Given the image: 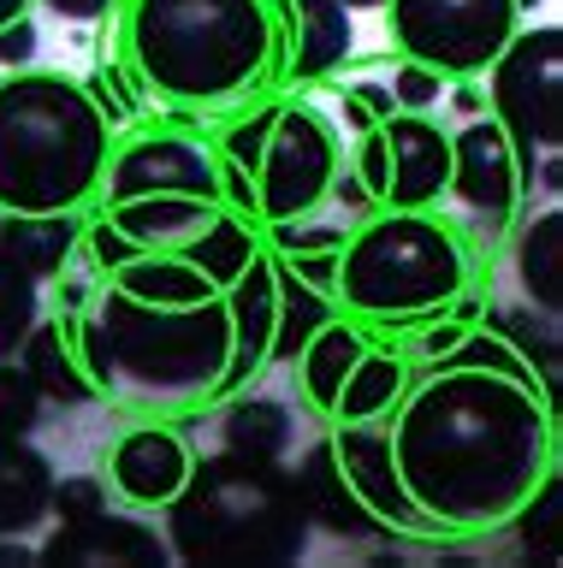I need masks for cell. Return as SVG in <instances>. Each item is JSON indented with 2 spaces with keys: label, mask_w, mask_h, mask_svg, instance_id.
Segmentation results:
<instances>
[{
  "label": "cell",
  "mask_w": 563,
  "mask_h": 568,
  "mask_svg": "<svg viewBox=\"0 0 563 568\" xmlns=\"http://www.w3.org/2000/svg\"><path fill=\"white\" fill-rule=\"evenodd\" d=\"M172 550L167 539H154L143 521L125 515H83V521H60V532L42 545V562H66V568H143V562H167Z\"/></svg>",
  "instance_id": "15"
},
{
  "label": "cell",
  "mask_w": 563,
  "mask_h": 568,
  "mask_svg": "<svg viewBox=\"0 0 563 568\" xmlns=\"http://www.w3.org/2000/svg\"><path fill=\"white\" fill-rule=\"evenodd\" d=\"M516 278L540 314H563V220L540 213L516 243Z\"/></svg>",
  "instance_id": "24"
},
{
  "label": "cell",
  "mask_w": 563,
  "mask_h": 568,
  "mask_svg": "<svg viewBox=\"0 0 563 568\" xmlns=\"http://www.w3.org/2000/svg\"><path fill=\"white\" fill-rule=\"evenodd\" d=\"M339 178V136L314 106H273L268 119V142L250 172L255 184V213L268 225L303 220Z\"/></svg>",
  "instance_id": "9"
},
{
  "label": "cell",
  "mask_w": 563,
  "mask_h": 568,
  "mask_svg": "<svg viewBox=\"0 0 563 568\" xmlns=\"http://www.w3.org/2000/svg\"><path fill=\"white\" fill-rule=\"evenodd\" d=\"M356 178H362V190L374 195H385V136H380V124L374 131H362V154H356Z\"/></svg>",
  "instance_id": "36"
},
{
  "label": "cell",
  "mask_w": 563,
  "mask_h": 568,
  "mask_svg": "<svg viewBox=\"0 0 563 568\" xmlns=\"http://www.w3.org/2000/svg\"><path fill=\"white\" fill-rule=\"evenodd\" d=\"M291 444V415L268 397H250V403H232L225 415V450H243V456H285Z\"/></svg>",
  "instance_id": "27"
},
{
  "label": "cell",
  "mask_w": 563,
  "mask_h": 568,
  "mask_svg": "<svg viewBox=\"0 0 563 568\" xmlns=\"http://www.w3.org/2000/svg\"><path fill=\"white\" fill-rule=\"evenodd\" d=\"M296 486H303L309 521H321L326 532H344V539H362V532H374L368 509L356 504V491H350V479L339 474V462H332V444H326V438L303 456V468H296Z\"/></svg>",
  "instance_id": "21"
},
{
  "label": "cell",
  "mask_w": 563,
  "mask_h": 568,
  "mask_svg": "<svg viewBox=\"0 0 563 568\" xmlns=\"http://www.w3.org/2000/svg\"><path fill=\"white\" fill-rule=\"evenodd\" d=\"M30 0H0V24H12V18H24Z\"/></svg>",
  "instance_id": "42"
},
{
  "label": "cell",
  "mask_w": 563,
  "mask_h": 568,
  "mask_svg": "<svg viewBox=\"0 0 563 568\" xmlns=\"http://www.w3.org/2000/svg\"><path fill=\"white\" fill-rule=\"evenodd\" d=\"M48 491H54V468L48 456H37L24 438H0V539L42 527Z\"/></svg>",
  "instance_id": "17"
},
{
  "label": "cell",
  "mask_w": 563,
  "mask_h": 568,
  "mask_svg": "<svg viewBox=\"0 0 563 568\" xmlns=\"http://www.w3.org/2000/svg\"><path fill=\"white\" fill-rule=\"evenodd\" d=\"M392 462L433 532H492L557 468L552 397L510 373L439 362L398 408Z\"/></svg>",
  "instance_id": "1"
},
{
  "label": "cell",
  "mask_w": 563,
  "mask_h": 568,
  "mask_svg": "<svg viewBox=\"0 0 563 568\" xmlns=\"http://www.w3.org/2000/svg\"><path fill=\"white\" fill-rule=\"evenodd\" d=\"M291 261H296V266H291L296 278L332 296V278H339V255H332V248H321V255H291Z\"/></svg>",
  "instance_id": "39"
},
{
  "label": "cell",
  "mask_w": 563,
  "mask_h": 568,
  "mask_svg": "<svg viewBox=\"0 0 563 568\" xmlns=\"http://www.w3.org/2000/svg\"><path fill=\"white\" fill-rule=\"evenodd\" d=\"M78 349L95 390H131L143 403L208 397L232 362L225 291L179 248H143L113 266L90 320H78Z\"/></svg>",
  "instance_id": "2"
},
{
  "label": "cell",
  "mask_w": 563,
  "mask_h": 568,
  "mask_svg": "<svg viewBox=\"0 0 563 568\" xmlns=\"http://www.w3.org/2000/svg\"><path fill=\"white\" fill-rule=\"evenodd\" d=\"M101 509H108V491H101L95 474L54 479V491H48V515H60V521H83V515H101Z\"/></svg>",
  "instance_id": "32"
},
{
  "label": "cell",
  "mask_w": 563,
  "mask_h": 568,
  "mask_svg": "<svg viewBox=\"0 0 563 568\" xmlns=\"http://www.w3.org/2000/svg\"><path fill=\"white\" fill-rule=\"evenodd\" d=\"M273 308H279V278L273 261H250L243 273L225 284V314H232V362H225L220 390L243 385L250 373L268 367V337H273Z\"/></svg>",
  "instance_id": "16"
},
{
  "label": "cell",
  "mask_w": 563,
  "mask_h": 568,
  "mask_svg": "<svg viewBox=\"0 0 563 568\" xmlns=\"http://www.w3.org/2000/svg\"><path fill=\"white\" fill-rule=\"evenodd\" d=\"M439 95H445V78H439L433 65L403 60V65L392 71V101H398V106H410V113H421V106H433Z\"/></svg>",
  "instance_id": "33"
},
{
  "label": "cell",
  "mask_w": 563,
  "mask_h": 568,
  "mask_svg": "<svg viewBox=\"0 0 563 568\" xmlns=\"http://www.w3.org/2000/svg\"><path fill=\"white\" fill-rule=\"evenodd\" d=\"M456 337H463V326H439V332L428 337V355H445V349L456 344Z\"/></svg>",
  "instance_id": "41"
},
{
  "label": "cell",
  "mask_w": 563,
  "mask_h": 568,
  "mask_svg": "<svg viewBox=\"0 0 563 568\" xmlns=\"http://www.w3.org/2000/svg\"><path fill=\"white\" fill-rule=\"evenodd\" d=\"M291 12V65L296 78H326V71L344 65L350 53V7L339 0H285Z\"/></svg>",
  "instance_id": "19"
},
{
  "label": "cell",
  "mask_w": 563,
  "mask_h": 568,
  "mask_svg": "<svg viewBox=\"0 0 563 568\" xmlns=\"http://www.w3.org/2000/svg\"><path fill=\"white\" fill-rule=\"evenodd\" d=\"M78 248L72 213H0V255L30 278H54Z\"/></svg>",
  "instance_id": "18"
},
{
  "label": "cell",
  "mask_w": 563,
  "mask_h": 568,
  "mask_svg": "<svg viewBox=\"0 0 563 568\" xmlns=\"http://www.w3.org/2000/svg\"><path fill=\"white\" fill-rule=\"evenodd\" d=\"M0 562H30V550L24 545H0Z\"/></svg>",
  "instance_id": "43"
},
{
  "label": "cell",
  "mask_w": 563,
  "mask_h": 568,
  "mask_svg": "<svg viewBox=\"0 0 563 568\" xmlns=\"http://www.w3.org/2000/svg\"><path fill=\"white\" fill-rule=\"evenodd\" d=\"M101 190H108V207L161 202V195H179V202H220V166H214V154L190 136H137L119 154H108Z\"/></svg>",
  "instance_id": "10"
},
{
  "label": "cell",
  "mask_w": 563,
  "mask_h": 568,
  "mask_svg": "<svg viewBox=\"0 0 563 568\" xmlns=\"http://www.w3.org/2000/svg\"><path fill=\"white\" fill-rule=\"evenodd\" d=\"M167 550L208 568H279L309 545V509L279 456H208L167 504Z\"/></svg>",
  "instance_id": "4"
},
{
  "label": "cell",
  "mask_w": 563,
  "mask_h": 568,
  "mask_svg": "<svg viewBox=\"0 0 563 568\" xmlns=\"http://www.w3.org/2000/svg\"><path fill=\"white\" fill-rule=\"evenodd\" d=\"M273 278H279V308H273L268 362H285V367H291L296 355H303L309 337L332 320V296H326V291H314V284H303L285 261H273Z\"/></svg>",
  "instance_id": "22"
},
{
  "label": "cell",
  "mask_w": 563,
  "mask_h": 568,
  "mask_svg": "<svg viewBox=\"0 0 563 568\" xmlns=\"http://www.w3.org/2000/svg\"><path fill=\"white\" fill-rule=\"evenodd\" d=\"M108 172V113L60 71L0 83V213H78Z\"/></svg>",
  "instance_id": "5"
},
{
  "label": "cell",
  "mask_w": 563,
  "mask_h": 568,
  "mask_svg": "<svg viewBox=\"0 0 563 568\" xmlns=\"http://www.w3.org/2000/svg\"><path fill=\"white\" fill-rule=\"evenodd\" d=\"M190 468H197L190 444L179 433H167V426H137V433H125L113 444V462H108L119 497L137 509H167L184 491Z\"/></svg>",
  "instance_id": "14"
},
{
  "label": "cell",
  "mask_w": 563,
  "mask_h": 568,
  "mask_svg": "<svg viewBox=\"0 0 563 568\" xmlns=\"http://www.w3.org/2000/svg\"><path fill=\"white\" fill-rule=\"evenodd\" d=\"M37 320H42V284L0 255V362L19 355V344L30 337Z\"/></svg>",
  "instance_id": "29"
},
{
  "label": "cell",
  "mask_w": 563,
  "mask_h": 568,
  "mask_svg": "<svg viewBox=\"0 0 563 568\" xmlns=\"http://www.w3.org/2000/svg\"><path fill=\"white\" fill-rule=\"evenodd\" d=\"M54 18H66V24H95V18H108L119 0H42Z\"/></svg>",
  "instance_id": "40"
},
{
  "label": "cell",
  "mask_w": 563,
  "mask_h": 568,
  "mask_svg": "<svg viewBox=\"0 0 563 568\" xmlns=\"http://www.w3.org/2000/svg\"><path fill=\"white\" fill-rule=\"evenodd\" d=\"M385 136V207H433L451 184V136L421 113L380 119Z\"/></svg>",
  "instance_id": "13"
},
{
  "label": "cell",
  "mask_w": 563,
  "mask_h": 568,
  "mask_svg": "<svg viewBox=\"0 0 563 568\" xmlns=\"http://www.w3.org/2000/svg\"><path fill=\"white\" fill-rule=\"evenodd\" d=\"M362 349H368L362 332L344 326V320H326V326L303 344V355H296V373H303V390H309V403L321 408V415H332V403H339L350 367L362 362Z\"/></svg>",
  "instance_id": "23"
},
{
  "label": "cell",
  "mask_w": 563,
  "mask_h": 568,
  "mask_svg": "<svg viewBox=\"0 0 563 568\" xmlns=\"http://www.w3.org/2000/svg\"><path fill=\"white\" fill-rule=\"evenodd\" d=\"M19 367L37 379L42 397H54V403H90L95 397V379H90V367L78 362V349H72V332L60 326H30V337L19 344Z\"/></svg>",
  "instance_id": "20"
},
{
  "label": "cell",
  "mask_w": 563,
  "mask_h": 568,
  "mask_svg": "<svg viewBox=\"0 0 563 568\" xmlns=\"http://www.w3.org/2000/svg\"><path fill=\"white\" fill-rule=\"evenodd\" d=\"M125 60L161 101H238L261 89L279 60V7L273 0H131Z\"/></svg>",
  "instance_id": "3"
},
{
  "label": "cell",
  "mask_w": 563,
  "mask_h": 568,
  "mask_svg": "<svg viewBox=\"0 0 563 568\" xmlns=\"http://www.w3.org/2000/svg\"><path fill=\"white\" fill-rule=\"evenodd\" d=\"M279 248H285V255H321V248H332V255H339L344 248V231H332V225H303L296 231L291 220L279 225Z\"/></svg>",
  "instance_id": "35"
},
{
  "label": "cell",
  "mask_w": 563,
  "mask_h": 568,
  "mask_svg": "<svg viewBox=\"0 0 563 568\" xmlns=\"http://www.w3.org/2000/svg\"><path fill=\"white\" fill-rule=\"evenodd\" d=\"M37 415H42L37 379L7 355V362H0V438H24L30 426H37Z\"/></svg>",
  "instance_id": "31"
},
{
  "label": "cell",
  "mask_w": 563,
  "mask_h": 568,
  "mask_svg": "<svg viewBox=\"0 0 563 568\" xmlns=\"http://www.w3.org/2000/svg\"><path fill=\"white\" fill-rule=\"evenodd\" d=\"M499 337H504V344H516L522 362H540V379L545 385L557 379V314H545V320H534L527 308L499 314Z\"/></svg>",
  "instance_id": "30"
},
{
  "label": "cell",
  "mask_w": 563,
  "mask_h": 568,
  "mask_svg": "<svg viewBox=\"0 0 563 568\" xmlns=\"http://www.w3.org/2000/svg\"><path fill=\"white\" fill-rule=\"evenodd\" d=\"M557 509H563V474L552 468L534 491L522 497V509L510 515V521H516V532H522V550H527L534 562H557V527H563Z\"/></svg>",
  "instance_id": "28"
},
{
  "label": "cell",
  "mask_w": 563,
  "mask_h": 568,
  "mask_svg": "<svg viewBox=\"0 0 563 568\" xmlns=\"http://www.w3.org/2000/svg\"><path fill=\"white\" fill-rule=\"evenodd\" d=\"M392 89H380V83H362V89H350L344 95V119L356 124V131H374L380 119H392Z\"/></svg>",
  "instance_id": "34"
},
{
  "label": "cell",
  "mask_w": 563,
  "mask_h": 568,
  "mask_svg": "<svg viewBox=\"0 0 563 568\" xmlns=\"http://www.w3.org/2000/svg\"><path fill=\"white\" fill-rule=\"evenodd\" d=\"M326 444H332L339 474L350 479V491H356V504L368 509V521H374V527H392V532H433V527L415 515L410 491H403V479H398L392 433H380L374 420H344Z\"/></svg>",
  "instance_id": "11"
},
{
  "label": "cell",
  "mask_w": 563,
  "mask_h": 568,
  "mask_svg": "<svg viewBox=\"0 0 563 568\" xmlns=\"http://www.w3.org/2000/svg\"><path fill=\"white\" fill-rule=\"evenodd\" d=\"M463 278L469 255L456 243V231L433 220L428 207H392L344 237L332 296L368 320H415L456 302Z\"/></svg>",
  "instance_id": "6"
},
{
  "label": "cell",
  "mask_w": 563,
  "mask_h": 568,
  "mask_svg": "<svg viewBox=\"0 0 563 568\" xmlns=\"http://www.w3.org/2000/svg\"><path fill=\"white\" fill-rule=\"evenodd\" d=\"M385 24L403 60L433 65L439 78H474L516 36V0H385Z\"/></svg>",
  "instance_id": "8"
},
{
  "label": "cell",
  "mask_w": 563,
  "mask_h": 568,
  "mask_svg": "<svg viewBox=\"0 0 563 568\" xmlns=\"http://www.w3.org/2000/svg\"><path fill=\"white\" fill-rule=\"evenodd\" d=\"M492 71V119L516 149L522 184L540 154L563 149V30H516Z\"/></svg>",
  "instance_id": "7"
},
{
  "label": "cell",
  "mask_w": 563,
  "mask_h": 568,
  "mask_svg": "<svg viewBox=\"0 0 563 568\" xmlns=\"http://www.w3.org/2000/svg\"><path fill=\"white\" fill-rule=\"evenodd\" d=\"M30 53H37V30H30V18L0 24V65H30Z\"/></svg>",
  "instance_id": "38"
},
{
  "label": "cell",
  "mask_w": 563,
  "mask_h": 568,
  "mask_svg": "<svg viewBox=\"0 0 563 568\" xmlns=\"http://www.w3.org/2000/svg\"><path fill=\"white\" fill-rule=\"evenodd\" d=\"M90 248H95V261L108 266V273H113V266H125L131 255H143V248H137V243H131V237H125V231H119L113 220L90 231Z\"/></svg>",
  "instance_id": "37"
},
{
  "label": "cell",
  "mask_w": 563,
  "mask_h": 568,
  "mask_svg": "<svg viewBox=\"0 0 563 568\" xmlns=\"http://www.w3.org/2000/svg\"><path fill=\"white\" fill-rule=\"evenodd\" d=\"M339 7H350V12H362V7H385V0H339Z\"/></svg>",
  "instance_id": "44"
},
{
  "label": "cell",
  "mask_w": 563,
  "mask_h": 568,
  "mask_svg": "<svg viewBox=\"0 0 563 568\" xmlns=\"http://www.w3.org/2000/svg\"><path fill=\"white\" fill-rule=\"evenodd\" d=\"M445 195H456V202L486 225L510 220V207H516V195H522V166H516L510 136L499 131V119L463 124V131L451 136V184H445Z\"/></svg>",
  "instance_id": "12"
},
{
  "label": "cell",
  "mask_w": 563,
  "mask_h": 568,
  "mask_svg": "<svg viewBox=\"0 0 563 568\" xmlns=\"http://www.w3.org/2000/svg\"><path fill=\"white\" fill-rule=\"evenodd\" d=\"M398 390H403V362L362 349V362L350 367V379L339 390V403H332V415H339V420H380L385 408L398 403Z\"/></svg>",
  "instance_id": "26"
},
{
  "label": "cell",
  "mask_w": 563,
  "mask_h": 568,
  "mask_svg": "<svg viewBox=\"0 0 563 568\" xmlns=\"http://www.w3.org/2000/svg\"><path fill=\"white\" fill-rule=\"evenodd\" d=\"M179 255L197 266L202 278H214L220 291H225V284H232L243 266L255 261V231L243 225L238 213H214V220H208L197 237H184V243H179Z\"/></svg>",
  "instance_id": "25"
}]
</instances>
